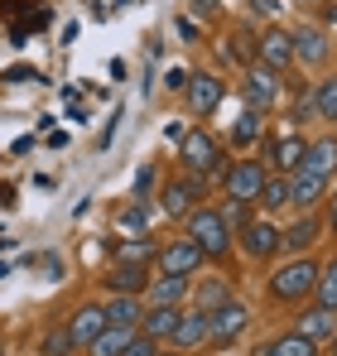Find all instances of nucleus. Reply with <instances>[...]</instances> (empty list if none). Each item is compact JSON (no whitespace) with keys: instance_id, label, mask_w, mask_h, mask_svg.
Instances as JSON below:
<instances>
[{"instance_id":"nucleus-1","label":"nucleus","mask_w":337,"mask_h":356,"mask_svg":"<svg viewBox=\"0 0 337 356\" xmlns=\"http://www.w3.org/2000/svg\"><path fill=\"white\" fill-rule=\"evenodd\" d=\"M178 164H183V174H193V178L222 174V145H217L203 125H193V130L178 140Z\"/></svg>"},{"instance_id":"nucleus-2","label":"nucleus","mask_w":337,"mask_h":356,"mask_svg":"<svg viewBox=\"0 0 337 356\" xmlns=\"http://www.w3.org/2000/svg\"><path fill=\"white\" fill-rule=\"evenodd\" d=\"M313 284H318V265L304 260V255L284 260L280 270L270 275V294L280 298V303H308L313 298Z\"/></svg>"},{"instance_id":"nucleus-3","label":"nucleus","mask_w":337,"mask_h":356,"mask_svg":"<svg viewBox=\"0 0 337 356\" xmlns=\"http://www.w3.org/2000/svg\"><path fill=\"white\" fill-rule=\"evenodd\" d=\"M188 241H193L203 255H226L231 227H226V217L217 207H198V212H188Z\"/></svg>"},{"instance_id":"nucleus-4","label":"nucleus","mask_w":337,"mask_h":356,"mask_svg":"<svg viewBox=\"0 0 337 356\" xmlns=\"http://www.w3.org/2000/svg\"><path fill=\"white\" fill-rule=\"evenodd\" d=\"M246 327H251V308L231 298V303H222V308L207 313V347H231Z\"/></svg>"},{"instance_id":"nucleus-5","label":"nucleus","mask_w":337,"mask_h":356,"mask_svg":"<svg viewBox=\"0 0 337 356\" xmlns=\"http://www.w3.org/2000/svg\"><path fill=\"white\" fill-rule=\"evenodd\" d=\"M265 164H256V159H236L231 169L222 174V188H226V202H256V193H260V183H265Z\"/></svg>"},{"instance_id":"nucleus-6","label":"nucleus","mask_w":337,"mask_h":356,"mask_svg":"<svg viewBox=\"0 0 337 356\" xmlns=\"http://www.w3.org/2000/svg\"><path fill=\"white\" fill-rule=\"evenodd\" d=\"M241 97H246V106L260 116V111H270V106L280 102V77H275L270 67L251 63V67H246V77H241Z\"/></svg>"},{"instance_id":"nucleus-7","label":"nucleus","mask_w":337,"mask_h":356,"mask_svg":"<svg viewBox=\"0 0 337 356\" xmlns=\"http://www.w3.org/2000/svg\"><path fill=\"white\" fill-rule=\"evenodd\" d=\"M289 39H294V63H304V67H328V58H333V39H328L318 24H294Z\"/></svg>"},{"instance_id":"nucleus-8","label":"nucleus","mask_w":337,"mask_h":356,"mask_svg":"<svg viewBox=\"0 0 337 356\" xmlns=\"http://www.w3.org/2000/svg\"><path fill=\"white\" fill-rule=\"evenodd\" d=\"M256 63H260V67H270L275 77L294 67V39H289V29H284V24H270V29L260 34V44H256Z\"/></svg>"},{"instance_id":"nucleus-9","label":"nucleus","mask_w":337,"mask_h":356,"mask_svg":"<svg viewBox=\"0 0 337 356\" xmlns=\"http://www.w3.org/2000/svg\"><path fill=\"white\" fill-rule=\"evenodd\" d=\"M183 97H188V111H193V116H212V111L222 106V97H226V82L212 77V72H188Z\"/></svg>"},{"instance_id":"nucleus-10","label":"nucleus","mask_w":337,"mask_h":356,"mask_svg":"<svg viewBox=\"0 0 337 356\" xmlns=\"http://www.w3.org/2000/svg\"><path fill=\"white\" fill-rule=\"evenodd\" d=\"M155 260H159V275H183V280H193V270H198L207 255H203L193 241L183 236V241H164Z\"/></svg>"},{"instance_id":"nucleus-11","label":"nucleus","mask_w":337,"mask_h":356,"mask_svg":"<svg viewBox=\"0 0 337 356\" xmlns=\"http://www.w3.org/2000/svg\"><path fill=\"white\" fill-rule=\"evenodd\" d=\"M241 250H246V260H270L280 250V227L265 222V217H251L241 227Z\"/></svg>"},{"instance_id":"nucleus-12","label":"nucleus","mask_w":337,"mask_h":356,"mask_svg":"<svg viewBox=\"0 0 337 356\" xmlns=\"http://www.w3.org/2000/svg\"><path fill=\"white\" fill-rule=\"evenodd\" d=\"M323 197H328V178L304 174V169L289 174V207H294V212H313Z\"/></svg>"},{"instance_id":"nucleus-13","label":"nucleus","mask_w":337,"mask_h":356,"mask_svg":"<svg viewBox=\"0 0 337 356\" xmlns=\"http://www.w3.org/2000/svg\"><path fill=\"white\" fill-rule=\"evenodd\" d=\"M198 197H203V178H193V174H183V178H173V183H164V193H159V202H164L168 217H188Z\"/></svg>"},{"instance_id":"nucleus-14","label":"nucleus","mask_w":337,"mask_h":356,"mask_svg":"<svg viewBox=\"0 0 337 356\" xmlns=\"http://www.w3.org/2000/svg\"><path fill=\"white\" fill-rule=\"evenodd\" d=\"M102 327H107L102 303H82V308L68 318V337H72V347H92V342L102 337Z\"/></svg>"},{"instance_id":"nucleus-15","label":"nucleus","mask_w":337,"mask_h":356,"mask_svg":"<svg viewBox=\"0 0 337 356\" xmlns=\"http://www.w3.org/2000/svg\"><path fill=\"white\" fill-rule=\"evenodd\" d=\"M178 318H183V308H173V303H150V308L140 313V332H145L150 342H168L173 327H178Z\"/></svg>"},{"instance_id":"nucleus-16","label":"nucleus","mask_w":337,"mask_h":356,"mask_svg":"<svg viewBox=\"0 0 337 356\" xmlns=\"http://www.w3.org/2000/svg\"><path fill=\"white\" fill-rule=\"evenodd\" d=\"M294 332L308 337V342H328V337L337 332V313L323 308V303H313V308H304V313L294 318Z\"/></svg>"},{"instance_id":"nucleus-17","label":"nucleus","mask_w":337,"mask_h":356,"mask_svg":"<svg viewBox=\"0 0 337 356\" xmlns=\"http://www.w3.org/2000/svg\"><path fill=\"white\" fill-rule=\"evenodd\" d=\"M299 169H304V174H318V178H333L337 174V135H318V140H308Z\"/></svg>"},{"instance_id":"nucleus-18","label":"nucleus","mask_w":337,"mask_h":356,"mask_svg":"<svg viewBox=\"0 0 337 356\" xmlns=\"http://www.w3.org/2000/svg\"><path fill=\"white\" fill-rule=\"evenodd\" d=\"M318 236H323V217H313V212H299V222L280 232V250H289V255H304V250H308V245H313Z\"/></svg>"},{"instance_id":"nucleus-19","label":"nucleus","mask_w":337,"mask_h":356,"mask_svg":"<svg viewBox=\"0 0 337 356\" xmlns=\"http://www.w3.org/2000/svg\"><path fill=\"white\" fill-rule=\"evenodd\" d=\"M173 352H193V347H203L207 342V313L203 308H183V318H178V327H173Z\"/></svg>"},{"instance_id":"nucleus-20","label":"nucleus","mask_w":337,"mask_h":356,"mask_svg":"<svg viewBox=\"0 0 337 356\" xmlns=\"http://www.w3.org/2000/svg\"><path fill=\"white\" fill-rule=\"evenodd\" d=\"M107 289H111V294H135V298H145V289H150V265H111Z\"/></svg>"},{"instance_id":"nucleus-21","label":"nucleus","mask_w":337,"mask_h":356,"mask_svg":"<svg viewBox=\"0 0 337 356\" xmlns=\"http://www.w3.org/2000/svg\"><path fill=\"white\" fill-rule=\"evenodd\" d=\"M304 149H308V140L304 135H280L275 145H270V164H275V174H294L299 164H304Z\"/></svg>"},{"instance_id":"nucleus-22","label":"nucleus","mask_w":337,"mask_h":356,"mask_svg":"<svg viewBox=\"0 0 337 356\" xmlns=\"http://www.w3.org/2000/svg\"><path fill=\"white\" fill-rule=\"evenodd\" d=\"M102 313H107V327H135V323H140V313H145V298L111 294L107 303H102Z\"/></svg>"},{"instance_id":"nucleus-23","label":"nucleus","mask_w":337,"mask_h":356,"mask_svg":"<svg viewBox=\"0 0 337 356\" xmlns=\"http://www.w3.org/2000/svg\"><path fill=\"white\" fill-rule=\"evenodd\" d=\"M188 280L183 275H159V280H150V289H145V308L150 303H173V308H183V298H188Z\"/></svg>"},{"instance_id":"nucleus-24","label":"nucleus","mask_w":337,"mask_h":356,"mask_svg":"<svg viewBox=\"0 0 337 356\" xmlns=\"http://www.w3.org/2000/svg\"><path fill=\"white\" fill-rule=\"evenodd\" d=\"M313 116L328 120V125H337V72H328V77H318L313 87Z\"/></svg>"},{"instance_id":"nucleus-25","label":"nucleus","mask_w":337,"mask_h":356,"mask_svg":"<svg viewBox=\"0 0 337 356\" xmlns=\"http://www.w3.org/2000/svg\"><path fill=\"white\" fill-rule=\"evenodd\" d=\"M256 202H260V212H284V207H289V178L284 174H265Z\"/></svg>"},{"instance_id":"nucleus-26","label":"nucleus","mask_w":337,"mask_h":356,"mask_svg":"<svg viewBox=\"0 0 337 356\" xmlns=\"http://www.w3.org/2000/svg\"><path fill=\"white\" fill-rule=\"evenodd\" d=\"M231 303V284L226 280H203L198 289H193V308H203V313H212V308H222Z\"/></svg>"},{"instance_id":"nucleus-27","label":"nucleus","mask_w":337,"mask_h":356,"mask_svg":"<svg viewBox=\"0 0 337 356\" xmlns=\"http://www.w3.org/2000/svg\"><path fill=\"white\" fill-rule=\"evenodd\" d=\"M260 356H318V342H308V337H299V332H280Z\"/></svg>"},{"instance_id":"nucleus-28","label":"nucleus","mask_w":337,"mask_h":356,"mask_svg":"<svg viewBox=\"0 0 337 356\" xmlns=\"http://www.w3.org/2000/svg\"><path fill=\"white\" fill-rule=\"evenodd\" d=\"M135 332H140V327H102V337H97L87 352H92V356H120V352H125V342H130Z\"/></svg>"},{"instance_id":"nucleus-29","label":"nucleus","mask_w":337,"mask_h":356,"mask_svg":"<svg viewBox=\"0 0 337 356\" xmlns=\"http://www.w3.org/2000/svg\"><path fill=\"white\" fill-rule=\"evenodd\" d=\"M159 255V241H120L116 245V265H150Z\"/></svg>"},{"instance_id":"nucleus-30","label":"nucleus","mask_w":337,"mask_h":356,"mask_svg":"<svg viewBox=\"0 0 337 356\" xmlns=\"http://www.w3.org/2000/svg\"><path fill=\"white\" fill-rule=\"evenodd\" d=\"M313 298L323 303V308H333L337 313V255L328 265H318V284H313Z\"/></svg>"},{"instance_id":"nucleus-31","label":"nucleus","mask_w":337,"mask_h":356,"mask_svg":"<svg viewBox=\"0 0 337 356\" xmlns=\"http://www.w3.org/2000/svg\"><path fill=\"white\" fill-rule=\"evenodd\" d=\"M256 135H260V116H256V111L236 116V125H231V145H236V149H246V145H251Z\"/></svg>"},{"instance_id":"nucleus-32","label":"nucleus","mask_w":337,"mask_h":356,"mask_svg":"<svg viewBox=\"0 0 337 356\" xmlns=\"http://www.w3.org/2000/svg\"><path fill=\"white\" fill-rule=\"evenodd\" d=\"M39 356H72V337H68V327H49L44 342H39Z\"/></svg>"},{"instance_id":"nucleus-33","label":"nucleus","mask_w":337,"mask_h":356,"mask_svg":"<svg viewBox=\"0 0 337 356\" xmlns=\"http://www.w3.org/2000/svg\"><path fill=\"white\" fill-rule=\"evenodd\" d=\"M155 352H159V342H150L145 332H135V337L125 342V352H120V356H155Z\"/></svg>"},{"instance_id":"nucleus-34","label":"nucleus","mask_w":337,"mask_h":356,"mask_svg":"<svg viewBox=\"0 0 337 356\" xmlns=\"http://www.w3.org/2000/svg\"><path fill=\"white\" fill-rule=\"evenodd\" d=\"M246 5H251L256 19H275V10H280V0H246Z\"/></svg>"},{"instance_id":"nucleus-35","label":"nucleus","mask_w":337,"mask_h":356,"mask_svg":"<svg viewBox=\"0 0 337 356\" xmlns=\"http://www.w3.org/2000/svg\"><path fill=\"white\" fill-rule=\"evenodd\" d=\"M217 5H222V0H193V15H198V19H212Z\"/></svg>"},{"instance_id":"nucleus-36","label":"nucleus","mask_w":337,"mask_h":356,"mask_svg":"<svg viewBox=\"0 0 337 356\" xmlns=\"http://www.w3.org/2000/svg\"><path fill=\"white\" fill-rule=\"evenodd\" d=\"M328 222H333V236H337V188H333V202H328Z\"/></svg>"},{"instance_id":"nucleus-37","label":"nucleus","mask_w":337,"mask_h":356,"mask_svg":"<svg viewBox=\"0 0 337 356\" xmlns=\"http://www.w3.org/2000/svg\"><path fill=\"white\" fill-rule=\"evenodd\" d=\"M323 19H328V24H337V5H333V10H323Z\"/></svg>"},{"instance_id":"nucleus-38","label":"nucleus","mask_w":337,"mask_h":356,"mask_svg":"<svg viewBox=\"0 0 337 356\" xmlns=\"http://www.w3.org/2000/svg\"><path fill=\"white\" fill-rule=\"evenodd\" d=\"M328 342H333V356H337V332H333V337H328Z\"/></svg>"},{"instance_id":"nucleus-39","label":"nucleus","mask_w":337,"mask_h":356,"mask_svg":"<svg viewBox=\"0 0 337 356\" xmlns=\"http://www.w3.org/2000/svg\"><path fill=\"white\" fill-rule=\"evenodd\" d=\"M155 356H178V352H155Z\"/></svg>"},{"instance_id":"nucleus-40","label":"nucleus","mask_w":337,"mask_h":356,"mask_svg":"<svg viewBox=\"0 0 337 356\" xmlns=\"http://www.w3.org/2000/svg\"><path fill=\"white\" fill-rule=\"evenodd\" d=\"M0 352H5V342H0Z\"/></svg>"}]
</instances>
